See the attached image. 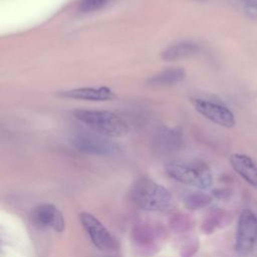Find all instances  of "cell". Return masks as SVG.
<instances>
[{
  "instance_id": "obj_7",
  "label": "cell",
  "mask_w": 257,
  "mask_h": 257,
  "mask_svg": "<svg viewBox=\"0 0 257 257\" xmlns=\"http://www.w3.org/2000/svg\"><path fill=\"white\" fill-rule=\"evenodd\" d=\"M72 144L77 150L93 155L110 156L118 151L116 144L98 134H78L73 138Z\"/></svg>"
},
{
  "instance_id": "obj_10",
  "label": "cell",
  "mask_w": 257,
  "mask_h": 257,
  "mask_svg": "<svg viewBox=\"0 0 257 257\" xmlns=\"http://www.w3.org/2000/svg\"><path fill=\"white\" fill-rule=\"evenodd\" d=\"M230 164L233 170L248 184L257 187V165L250 157L243 154H234L230 157Z\"/></svg>"
},
{
  "instance_id": "obj_4",
  "label": "cell",
  "mask_w": 257,
  "mask_h": 257,
  "mask_svg": "<svg viewBox=\"0 0 257 257\" xmlns=\"http://www.w3.org/2000/svg\"><path fill=\"white\" fill-rule=\"evenodd\" d=\"M257 242V216L249 209L243 210L239 216L235 249L239 256L247 257L254 249Z\"/></svg>"
},
{
  "instance_id": "obj_2",
  "label": "cell",
  "mask_w": 257,
  "mask_h": 257,
  "mask_svg": "<svg viewBox=\"0 0 257 257\" xmlns=\"http://www.w3.org/2000/svg\"><path fill=\"white\" fill-rule=\"evenodd\" d=\"M167 174L174 180L199 189L212 186L213 176L207 164L198 160H173L166 165Z\"/></svg>"
},
{
  "instance_id": "obj_12",
  "label": "cell",
  "mask_w": 257,
  "mask_h": 257,
  "mask_svg": "<svg viewBox=\"0 0 257 257\" xmlns=\"http://www.w3.org/2000/svg\"><path fill=\"white\" fill-rule=\"evenodd\" d=\"M199 51L197 43L189 40H184L168 46L162 53V58L166 61H175L186 58Z\"/></svg>"
},
{
  "instance_id": "obj_9",
  "label": "cell",
  "mask_w": 257,
  "mask_h": 257,
  "mask_svg": "<svg viewBox=\"0 0 257 257\" xmlns=\"http://www.w3.org/2000/svg\"><path fill=\"white\" fill-rule=\"evenodd\" d=\"M60 94L66 98L90 101H106L114 97V92L106 86L77 87L62 91Z\"/></svg>"
},
{
  "instance_id": "obj_13",
  "label": "cell",
  "mask_w": 257,
  "mask_h": 257,
  "mask_svg": "<svg viewBox=\"0 0 257 257\" xmlns=\"http://www.w3.org/2000/svg\"><path fill=\"white\" fill-rule=\"evenodd\" d=\"M185 75L186 72L180 67L169 68L150 77L149 83L153 85H171L183 80Z\"/></svg>"
},
{
  "instance_id": "obj_6",
  "label": "cell",
  "mask_w": 257,
  "mask_h": 257,
  "mask_svg": "<svg viewBox=\"0 0 257 257\" xmlns=\"http://www.w3.org/2000/svg\"><path fill=\"white\" fill-rule=\"evenodd\" d=\"M192 104L195 109L208 118L209 120L215 122L224 127H232L235 124V117L233 112L223 103L214 101L211 99L195 97L192 98Z\"/></svg>"
},
{
  "instance_id": "obj_11",
  "label": "cell",
  "mask_w": 257,
  "mask_h": 257,
  "mask_svg": "<svg viewBox=\"0 0 257 257\" xmlns=\"http://www.w3.org/2000/svg\"><path fill=\"white\" fill-rule=\"evenodd\" d=\"M154 145L158 150L171 151L177 149L182 143V133L176 127L162 126L154 136Z\"/></svg>"
},
{
  "instance_id": "obj_8",
  "label": "cell",
  "mask_w": 257,
  "mask_h": 257,
  "mask_svg": "<svg viewBox=\"0 0 257 257\" xmlns=\"http://www.w3.org/2000/svg\"><path fill=\"white\" fill-rule=\"evenodd\" d=\"M33 221L44 228L55 232H62L65 228V221L62 213L52 204L43 203L36 206L32 211Z\"/></svg>"
},
{
  "instance_id": "obj_14",
  "label": "cell",
  "mask_w": 257,
  "mask_h": 257,
  "mask_svg": "<svg viewBox=\"0 0 257 257\" xmlns=\"http://www.w3.org/2000/svg\"><path fill=\"white\" fill-rule=\"evenodd\" d=\"M109 0H81L78 5V9L82 13H89L97 11L107 4Z\"/></svg>"
},
{
  "instance_id": "obj_5",
  "label": "cell",
  "mask_w": 257,
  "mask_h": 257,
  "mask_svg": "<svg viewBox=\"0 0 257 257\" xmlns=\"http://www.w3.org/2000/svg\"><path fill=\"white\" fill-rule=\"evenodd\" d=\"M79 220L94 246L102 252H112L118 247L114 236L91 213L81 212Z\"/></svg>"
},
{
  "instance_id": "obj_15",
  "label": "cell",
  "mask_w": 257,
  "mask_h": 257,
  "mask_svg": "<svg viewBox=\"0 0 257 257\" xmlns=\"http://www.w3.org/2000/svg\"><path fill=\"white\" fill-rule=\"evenodd\" d=\"M201 1H203V0H201Z\"/></svg>"
},
{
  "instance_id": "obj_3",
  "label": "cell",
  "mask_w": 257,
  "mask_h": 257,
  "mask_svg": "<svg viewBox=\"0 0 257 257\" xmlns=\"http://www.w3.org/2000/svg\"><path fill=\"white\" fill-rule=\"evenodd\" d=\"M74 116L95 134L108 138L123 137L128 132L127 123L116 113L108 110L77 109Z\"/></svg>"
},
{
  "instance_id": "obj_1",
  "label": "cell",
  "mask_w": 257,
  "mask_h": 257,
  "mask_svg": "<svg viewBox=\"0 0 257 257\" xmlns=\"http://www.w3.org/2000/svg\"><path fill=\"white\" fill-rule=\"evenodd\" d=\"M130 198L137 208L149 212H165L174 204L171 193L147 177L140 178L135 182L130 191Z\"/></svg>"
}]
</instances>
